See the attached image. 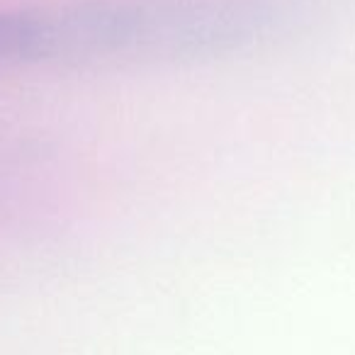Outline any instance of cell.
Listing matches in <instances>:
<instances>
[{"mask_svg": "<svg viewBox=\"0 0 355 355\" xmlns=\"http://www.w3.org/2000/svg\"><path fill=\"white\" fill-rule=\"evenodd\" d=\"M270 0H85L35 10L32 61L202 56L270 27Z\"/></svg>", "mask_w": 355, "mask_h": 355, "instance_id": "1", "label": "cell"}, {"mask_svg": "<svg viewBox=\"0 0 355 355\" xmlns=\"http://www.w3.org/2000/svg\"><path fill=\"white\" fill-rule=\"evenodd\" d=\"M35 10L0 12V69L32 61Z\"/></svg>", "mask_w": 355, "mask_h": 355, "instance_id": "2", "label": "cell"}]
</instances>
